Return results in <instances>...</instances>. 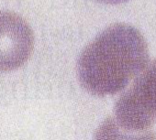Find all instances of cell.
I'll return each mask as SVG.
<instances>
[{"mask_svg":"<svg viewBox=\"0 0 156 140\" xmlns=\"http://www.w3.org/2000/svg\"><path fill=\"white\" fill-rule=\"evenodd\" d=\"M148 64V48L131 26L115 24L83 50L77 65L81 85L93 95L115 94L139 75Z\"/></svg>","mask_w":156,"mask_h":140,"instance_id":"cell-1","label":"cell"},{"mask_svg":"<svg viewBox=\"0 0 156 140\" xmlns=\"http://www.w3.org/2000/svg\"><path fill=\"white\" fill-rule=\"evenodd\" d=\"M33 45L32 30L20 16L0 12V71L21 67L30 59Z\"/></svg>","mask_w":156,"mask_h":140,"instance_id":"cell-3","label":"cell"},{"mask_svg":"<svg viewBox=\"0 0 156 140\" xmlns=\"http://www.w3.org/2000/svg\"><path fill=\"white\" fill-rule=\"evenodd\" d=\"M91 1L98 2V3H101V4L119 5V4H122V3L129 2V1H130V0H91Z\"/></svg>","mask_w":156,"mask_h":140,"instance_id":"cell-5","label":"cell"},{"mask_svg":"<svg viewBox=\"0 0 156 140\" xmlns=\"http://www.w3.org/2000/svg\"><path fill=\"white\" fill-rule=\"evenodd\" d=\"M94 140H156L151 130H131L121 126L115 117L106 118L96 130Z\"/></svg>","mask_w":156,"mask_h":140,"instance_id":"cell-4","label":"cell"},{"mask_svg":"<svg viewBox=\"0 0 156 140\" xmlns=\"http://www.w3.org/2000/svg\"><path fill=\"white\" fill-rule=\"evenodd\" d=\"M115 119L123 127L147 130L156 123V60L147 64L115 104Z\"/></svg>","mask_w":156,"mask_h":140,"instance_id":"cell-2","label":"cell"}]
</instances>
